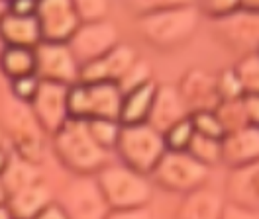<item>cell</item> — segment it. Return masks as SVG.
<instances>
[{"instance_id": "1", "label": "cell", "mask_w": 259, "mask_h": 219, "mask_svg": "<svg viewBox=\"0 0 259 219\" xmlns=\"http://www.w3.org/2000/svg\"><path fill=\"white\" fill-rule=\"evenodd\" d=\"M140 33L147 43L171 49L185 43L194 33L200 18V8L191 2H142Z\"/></svg>"}, {"instance_id": "2", "label": "cell", "mask_w": 259, "mask_h": 219, "mask_svg": "<svg viewBox=\"0 0 259 219\" xmlns=\"http://www.w3.org/2000/svg\"><path fill=\"white\" fill-rule=\"evenodd\" d=\"M53 147L59 160L77 176H97L106 167L108 151L91 135L89 124L71 118L53 135Z\"/></svg>"}, {"instance_id": "3", "label": "cell", "mask_w": 259, "mask_h": 219, "mask_svg": "<svg viewBox=\"0 0 259 219\" xmlns=\"http://www.w3.org/2000/svg\"><path fill=\"white\" fill-rule=\"evenodd\" d=\"M95 178L112 211L147 207L151 200V184L147 176L132 171L126 165L104 167L102 171L97 172Z\"/></svg>"}, {"instance_id": "4", "label": "cell", "mask_w": 259, "mask_h": 219, "mask_svg": "<svg viewBox=\"0 0 259 219\" xmlns=\"http://www.w3.org/2000/svg\"><path fill=\"white\" fill-rule=\"evenodd\" d=\"M116 153L122 165L142 174H151L167 153L165 137L149 124L122 125L116 143Z\"/></svg>"}, {"instance_id": "5", "label": "cell", "mask_w": 259, "mask_h": 219, "mask_svg": "<svg viewBox=\"0 0 259 219\" xmlns=\"http://www.w3.org/2000/svg\"><path fill=\"white\" fill-rule=\"evenodd\" d=\"M124 94L114 82H77L69 88V114L75 120H112L120 122Z\"/></svg>"}, {"instance_id": "6", "label": "cell", "mask_w": 259, "mask_h": 219, "mask_svg": "<svg viewBox=\"0 0 259 219\" xmlns=\"http://www.w3.org/2000/svg\"><path fill=\"white\" fill-rule=\"evenodd\" d=\"M210 169L198 162L189 151H167L151 172L153 180L169 192L189 194L204 186Z\"/></svg>"}, {"instance_id": "7", "label": "cell", "mask_w": 259, "mask_h": 219, "mask_svg": "<svg viewBox=\"0 0 259 219\" xmlns=\"http://www.w3.org/2000/svg\"><path fill=\"white\" fill-rule=\"evenodd\" d=\"M35 51V75L46 82L73 86L81 78V65L77 63L67 43L41 41Z\"/></svg>"}, {"instance_id": "8", "label": "cell", "mask_w": 259, "mask_h": 219, "mask_svg": "<svg viewBox=\"0 0 259 219\" xmlns=\"http://www.w3.org/2000/svg\"><path fill=\"white\" fill-rule=\"evenodd\" d=\"M35 18L39 22L41 41L69 43L75 31L81 28L75 4L69 0H46L37 4Z\"/></svg>"}, {"instance_id": "9", "label": "cell", "mask_w": 259, "mask_h": 219, "mask_svg": "<svg viewBox=\"0 0 259 219\" xmlns=\"http://www.w3.org/2000/svg\"><path fill=\"white\" fill-rule=\"evenodd\" d=\"M67 45L71 47L75 59L82 69L84 65L95 63L118 45V30L108 20L97 24H81V28L75 31Z\"/></svg>"}, {"instance_id": "10", "label": "cell", "mask_w": 259, "mask_h": 219, "mask_svg": "<svg viewBox=\"0 0 259 219\" xmlns=\"http://www.w3.org/2000/svg\"><path fill=\"white\" fill-rule=\"evenodd\" d=\"M69 88L65 84L57 82H46L41 80V86L35 94L33 102L30 104L37 124L41 125L44 131L55 135L69 120Z\"/></svg>"}, {"instance_id": "11", "label": "cell", "mask_w": 259, "mask_h": 219, "mask_svg": "<svg viewBox=\"0 0 259 219\" xmlns=\"http://www.w3.org/2000/svg\"><path fill=\"white\" fill-rule=\"evenodd\" d=\"M218 37L242 57L259 53V12L238 8L232 16L216 22Z\"/></svg>"}, {"instance_id": "12", "label": "cell", "mask_w": 259, "mask_h": 219, "mask_svg": "<svg viewBox=\"0 0 259 219\" xmlns=\"http://www.w3.org/2000/svg\"><path fill=\"white\" fill-rule=\"evenodd\" d=\"M63 205L69 219H106L110 213L95 176H77V180L67 190Z\"/></svg>"}, {"instance_id": "13", "label": "cell", "mask_w": 259, "mask_h": 219, "mask_svg": "<svg viewBox=\"0 0 259 219\" xmlns=\"http://www.w3.org/2000/svg\"><path fill=\"white\" fill-rule=\"evenodd\" d=\"M138 55L130 45L118 43L112 51H108L104 57L97 59L91 65H84L81 69L79 82L95 84V82H114L118 84L128 75V71L136 65Z\"/></svg>"}, {"instance_id": "14", "label": "cell", "mask_w": 259, "mask_h": 219, "mask_svg": "<svg viewBox=\"0 0 259 219\" xmlns=\"http://www.w3.org/2000/svg\"><path fill=\"white\" fill-rule=\"evenodd\" d=\"M177 88L191 116L198 112H214L222 102L218 94L216 77L208 75L202 69L189 71Z\"/></svg>"}, {"instance_id": "15", "label": "cell", "mask_w": 259, "mask_h": 219, "mask_svg": "<svg viewBox=\"0 0 259 219\" xmlns=\"http://www.w3.org/2000/svg\"><path fill=\"white\" fill-rule=\"evenodd\" d=\"M187 118H191V114L185 106L177 86H173V84L157 86L147 124L153 129H157L161 135H165L171 127H175Z\"/></svg>"}, {"instance_id": "16", "label": "cell", "mask_w": 259, "mask_h": 219, "mask_svg": "<svg viewBox=\"0 0 259 219\" xmlns=\"http://www.w3.org/2000/svg\"><path fill=\"white\" fill-rule=\"evenodd\" d=\"M222 162L228 169H242L259 162V127L247 125L222 139Z\"/></svg>"}, {"instance_id": "17", "label": "cell", "mask_w": 259, "mask_h": 219, "mask_svg": "<svg viewBox=\"0 0 259 219\" xmlns=\"http://www.w3.org/2000/svg\"><path fill=\"white\" fill-rule=\"evenodd\" d=\"M230 205L259 211V162L232 169L226 180Z\"/></svg>"}, {"instance_id": "18", "label": "cell", "mask_w": 259, "mask_h": 219, "mask_svg": "<svg viewBox=\"0 0 259 219\" xmlns=\"http://www.w3.org/2000/svg\"><path fill=\"white\" fill-rule=\"evenodd\" d=\"M226 211L224 198L208 188H198L185 194L175 219H222Z\"/></svg>"}, {"instance_id": "19", "label": "cell", "mask_w": 259, "mask_h": 219, "mask_svg": "<svg viewBox=\"0 0 259 219\" xmlns=\"http://www.w3.org/2000/svg\"><path fill=\"white\" fill-rule=\"evenodd\" d=\"M0 37L6 47L35 49L41 43L39 22L35 16H16L6 12V16L0 20Z\"/></svg>"}, {"instance_id": "20", "label": "cell", "mask_w": 259, "mask_h": 219, "mask_svg": "<svg viewBox=\"0 0 259 219\" xmlns=\"http://www.w3.org/2000/svg\"><path fill=\"white\" fill-rule=\"evenodd\" d=\"M53 202L49 188L39 180L32 186L24 188L8 198V207L14 219H33L46 205Z\"/></svg>"}, {"instance_id": "21", "label": "cell", "mask_w": 259, "mask_h": 219, "mask_svg": "<svg viewBox=\"0 0 259 219\" xmlns=\"http://www.w3.org/2000/svg\"><path fill=\"white\" fill-rule=\"evenodd\" d=\"M155 82H147L144 86L124 94L122 100V112H120V124L122 125H140L147 124L151 104H153V96H155Z\"/></svg>"}, {"instance_id": "22", "label": "cell", "mask_w": 259, "mask_h": 219, "mask_svg": "<svg viewBox=\"0 0 259 219\" xmlns=\"http://www.w3.org/2000/svg\"><path fill=\"white\" fill-rule=\"evenodd\" d=\"M0 69L10 80L35 75V51L24 47H6L0 55Z\"/></svg>"}, {"instance_id": "23", "label": "cell", "mask_w": 259, "mask_h": 219, "mask_svg": "<svg viewBox=\"0 0 259 219\" xmlns=\"http://www.w3.org/2000/svg\"><path fill=\"white\" fill-rule=\"evenodd\" d=\"M0 180H2L4 190H6V196L10 198L12 194L32 186L35 182H39V174L35 172V167L30 160H26V158H12L8 171L2 174Z\"/></svg>"}, {"instance_id": "24", "label": "cell", "mask_w": 259, "mask_h": 219, "mask_svg": "<svg viewBox=\"0 0 259 219\" xmlns=\"http://www.w3.org/2000/svg\"><path fill=\"white\" fill-rule=\"evenodd\" d=\"M187 151L198 162H202L208 169L218 165V162H222V139H212V137H204V135L194 133V137Z\"/></svg>"}, {"instance_id": "25", "label": "cell", "mask_w": 259, "mask_h": 219, "mask_svg": "<svg viewBox=\"0 0 259 219\" xmlns=\"http://www.w3.org/2000/svg\"><path fill=\"white\" fill-rule=\"evenodd\" d=\"M234 73L240 80L243 96L259 94V53L240 57L238 65L234 67Z\"/></svg>"}, {"instance_id": "26", "label": "cell", "mask_w": 259, "mask_h": 219, "mask_svg": "<svg viewBox=\"0 0 259 219\" xmlns=\"http://www.w3.org/2000/svg\"><path fill=\"white\" fill-rule=\"evenodd\" d=\"M242 98L220 102V106L214 110V114L218 116V120H220V124L224 127L226 135L228 133H234V131H240V129L249 125L247 124V118H245V110H243Z\"/></svg>"}, {"instance_id": "27", "label": "cell", "mask_w": 259, "mask_h": 219, "mask_svg": "<svg viewBox=\"0 0 259 219\" xmlns=\"http://www.w3.org/2000/svg\"><path fill=\"white\" fill-rule=\"evenodd\" d=\"M89 129H91V135L95 137L98 145L106 151L116 149V143H118V135H120V122H112V120H91L87 122Z\"/></svg>"}, {"instance_id": "28", "label": "cell", "mask_w": 259, "mask_h": 219, "mask_svg": "<svg viewBox=\"0 0 259 219\" xmlns=\"http://www.w3.org/2000/svg\"><path fill=\"white\" fill-rule=\"evenodd\" d=\"M194 125L191 122V118L183 120L181 124H177L175 127H171L163 137H165V145L167 151H187L191 141L194 137Z\"/></svg>"}, {"instance_id": "29", "label": "cell", "mask_w": 259, "mask_h": 219, "mask_svg": "<svg viewBox=\"0 0 259 219\" xmlns=\"http://www.w3.org/2000/svg\"><path fill=\"white\" fill-rule=\"evenodd\" d=\"M77 16L81 20V24H97V22H104L110 4L106 0H77L73 2Z\"/></svg>"}, {"instance_id": "30", "label": "cell", "mask_w": 259, "mask_h": 219, "mask_svg": "<svg viewBox=\"0 0 259 219\" xmlns=\"http://www.w3.org/2000/svg\"><path fill=\"white\" fill-rule=\"evenodd\" d=\"M191 122L194 125V131L198 135H204V137H212V139H224L226 131L220 124L218 116L214 112H198L191 116Z\"/></svg>"}, {"instance_id": "31", "label": "cell", "mask_w": 259, "mask_h": 219, "mask_svg": "<svg viewBox=\"0 0 259 219\" xmlns=\"http://www.w3.org/2000/svg\"><path fill=\"white\" fill-rule=\"evenodd\" d=\"M147 82H151V69L147 67L146 61H140L138 59L136 65L128 71V75L118 82V86H120L122 94H128L132 90H136V88L147 84Z\"/></svg>"}, {"instance_id": "32", "label": "cell", "mask_w": 259, "mask_h": 219, "mask_svg": "<svg viewBox=\"0 0 259 219\" xmlns=\"http://www.w3.org/2000/svg\"><path fill=\"white\" fill-rule=\"evenodd\" d=\"M216 84H218V94H220V100L228 102V100H238L242 98V86H240V80L236 77L234 69H226L222 71L218 77H216Z\"/></svg>"}, {"instance_id": "33", "label": "cell", "mask_w": 259, "mask_h": 219, "mask_svg": "<svg viewBox=\"0 0 259 219\" xmlns=\"http://www.w3.org/2000/svg\"><path fill=\"white\" fill-rule=\"evenodd\" d=\"M41 86V78L37 75H30V77L18 78V80H12V94L16 96L18 102L22 104H32L35 94Z\"/></svg>"}, {"instance_id": "34", "label": "cell", "mask_w": 259, "mask_h": 219, "mask_svg": "<svg viewBox=\"0 0 259 219\" xmlns=\"http://www.w3.org/2000/svg\"><path fill=\"white\" fill-rule=\"evenodd\" d=\"M238 8H240V2L238 0H212V2H204L200 6V10L208 16V18L216 20V22H220V20H224L228 16H232Z\"/></svg>"}, {"instance_id": "35", "label": "cell", "mask_w": 259, "mask_h": 219, "mask_svg": "<svg viewBox=\"0 0 259 219\" xmlns=\"http://www.w3.org/2000/svg\"><path fill=\"white\" fill-rule=\"evenodd\" d=\"M243 110H245V118H247V124L259 127V94L253 96H243Z\"/></svg>"}, {"instance_id": "36", "label": "cell", "mask_w": 259, "mask_h": 219, "mask_svg": "<svg viewBox=\"0 0 259 219\" xmlns=\"http://www.w3.org/2000/svg\"><path fill=\"white\" fill-rule=\"evenodd\" d=\"M106 219H151L149 207H136V209H116L106 215Z\"/></svg>"}, {"instance_id": "37", "label": "cell", "mask_w": 259, "mask_h": 219, "mask_svg": "<svg viewBox=\"0 0 259 219\" xmlns=\"http://www.w3.org/2000/svg\"><path fill=\"white\" fill-rule=\"evenodd\" d=\"M33 219H69V213L65 209L63 203L51 202L49 205H46Z\"/></svg>"}, {"instance_id": "38", "label": "cell", "mask_w": 259, "mask_h": 219, "mask_svg": "<svg viewBox=\"0 0 259 219\" xmlns=\"http://www.w3.org/2000/svg\"><path fill=\"white\" fill-rule=\"evenodd\" d=\"M222 219H259V211H249V209H242V207L228 203Z\"/></svg>"}, {"instance_id": "39", "label": "cell", "mask_w": 259, "mask_h": 219, "mask_svg": "<svg viewBox=\"0 0 259 219\" xmlns=\"http://www.w3.org/2000/svg\"><path fill=\"white\" fill-rule=\"evenodd\" d=\"M8 12H12V14L16 16H35L37 12V4L35 2H12V4H8Z\"/></svg>"}, {"instance_id": "40", "label": "cell", "mask_w": 259, "mask_h": 219, "mask_svg": "<svg viewBox=\"0 0 259 219\" xmlns=\"http://www.w3.org/2000/svg\"><path fill=\"white\" fill-rule=\"evenodd\" d=\"M10 160H12V156L8 155V151L0 147V178H2V174H4V172L8 171V167H10Z\"/></svg>"}, {"instance_id": "41", "label": "cell", "mask_w": 259, "mask_h": 219, "mask_svg": "<svg viewBox=\"0 0 259 219\" xmlns=\"http://www.w3.org/2000/svg\"><path fill=\"white\" fill-rule=\"evenodd\" d=\"M240 8L249 10V12H259V0H242L240 2Z\"/></svg>"}, {"instance_id": "42", "label": "cell", "mask_w": 259, "mask_h": 219, "mask_svg": "<svg viewBox=\"0 0 259 219\" xmlns=\"http://www.w3.org/2000/svg\"><path fill=\"white\" fill-rule=\"evenodd\" d=\"M0 219H14L10 207H8V203H0Z\"/></svg>"}, {"instance_id": "43", "label": "cell", "mask_w": 259, "mask_h": 219, "mask_svg": "<svg viewBox=\"0 0 259 219\" xmlns=\"http://www.w3.org/2000/svg\"><path fill=\"white\" fill-rule=\"evenodd\" d=\"M8 202V196H6V190L2 186V180H0V203H6Z\"/></svg>"}, {"instance_id": "44", "label": "cell", "mask_w": 259, "mask_h": 219, "mask_svg": "<svg viewBox=\"0 0 259 219\" xmlns=\"http://www.w3.org/2000/svg\"><path fill=\"white\" fill-rule=\"evenodd\" d=\"M6 12H8V4L6 2H0V20L6 16Z\"/></svg>"}]
</instances>
